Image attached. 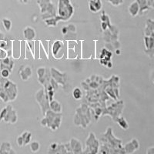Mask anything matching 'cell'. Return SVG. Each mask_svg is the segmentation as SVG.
Returning <instances> with one entry per match:
<instances>
[{"instance_id": "obj_1", "label": "cell", "mask_w": 154, "mask_h": 154, "mask_svg": "<svg viewBox=\"0 0 154 154\" xmlns=\"http://www.w3.org/2000/svg\"><path fill=\"white\" fill-rule=\"evenodd\" d=\"M74 14V7L70 0H59L57 16L59 21H68Z\"/></svg>"}, {"instance_id": "obj_2", "label": "cell", "mask_w": 154, "mask_h": 154, "mask_svg": "<svg viewBox=\"0 0 154 154\" xmlns=\"http://www.w3.org/2000/svg\"><path fill=\"white\" fill-rule=\"evenodd\" d=\"M62 122L61 112H55L51 109H48L45 113V117L41 120L40 123L42 126H47L55 131L60 127Z\"/></svg>"}, {"instance_id": "obj_3", "label": "cell", "mask_w": 154, "mask_h": 154, "mask_svg": "<svg viewBox=\"0 0 154 154\" xmlns=\"http://www.w3.org/2000/svg\"><path fill=\"white\" fill-rule=\"evenodd\" d=\"M0 84L2 85L5 94L7 95L9 102L14 101L18 96L17 85L7 79H0Z\"/></svg>"}, {"instance_id": "obj_4", "label": "cell", "mask_w": 154, "mask_h": 154, "mask_svg": "<svg viewBox=\"0 0 154 154\" xmlns=\"http://www.w3.org/2000/svg\"><path fill=\"white\" fill-rule=\"evenodd\" d=\"M37 3L39 6L43 20L48 18L56 16V14L55 13L54 5L52 3L51 0H37Z\"/></svg>"}, {"instance_id": "obj_5", "label": "cell", "mask_w": 154, "mask_h": 154, "mask_svg": "<svg viewBox=\"0 0 154 154\" xmlns=\"http://www.w3.org/2000/svg\"><path fill=\"white\" fill-rule=\"evenodd\" d=\"M100 143L96 138L93 133H89V137L86 142V149L83 150L85 153H96L99 152L100 149Z\"/></svg>"}, {"instance_id": "obj_6", "label": "cell", "mask_w": 154, "mask_h": 154, "mask_svg": "<svg viewBox=\"0 0 154 154\" xmlns=\"http://www.w3.org/2000/svg\"><path fill=\"white\" fill-rule=\"evenodd\" d=\"M35 98H36V101L39 103L41 109H42V113L45 115L46 111L49 109V100L47 93H46L43 89H40L35 94Z\"/></svg>"}, {"instance_id": "obj_7", "label": "cell", "mask_w": 154, "mask_h": 154, "mask_svg": "<svg viewBox=\"0 0 154 154\" xmlns=\"http://www.w3.org/2000/svg\"><path fill=\"white\" fill-rule=\"evenodd\" d=\"M144 52L149 57L152 58L154 56V33L149 35H144Z\"/></svg>"}, {"instance_id": "obj_8", "label": "cell", "mask_w": 154, "mask_h": 154, "mask_svg": "<svg viewBox=\"0 0 154 154\" xmlns=\"http://www.w3.org/2000/svg\"><path fill=\"white\" fill-rule=\"evenodd\" d=\"M18 116L17 112L14 109L12 108V106H7V112L5 114V116L4 117L3 120L6 123H11V124H14L17 122Z\"/></svg>"}, {"instance_id": "obj_9", "label": "cell", "mask_w": 154, "mask_h": 154, "mask_svg": "<svg viewBox=\"0 0 154 154\" xmlns=\"http://www.w3.org/2000/svg\"><path fill=\"white\" fill-rule=\"evenodd\" d=\"M139 148H140V143L137 139L134 138L124 146L123 149L125 153H133L135 151L138 150Z\"/></svg>"}, {"instance_id": "obj_10", "label": "cell", "mask_w": 154, "mask_h": 154, "mask_svg": "<svg viewBox=\"0 0 154 154\" xmlns=\"http://www.w3.org/2000/svg\"><path fill=\"white\" fill-rule=\"evenodd\" d=\"M69 143L70 150L72 153H82L83 152V149H82V146L81 142L79 140H77L75 138L71 139Z\"/></svg>"}, {"instance_id": "obj_11", "label": "cell", "mask_w": 154, "mask_h": 154, "mask_svg": "<svg viewBox=\"0 0 154 154\" xmlns=\"http://www.w3.org/2000/svg\"><path fill=\"white\" fill-rule=\"evenodd\" d=\"M89 9L93 13H97L103 8L101 0H89Z\"/></svg>"}, {"instance_id": "obj_12", "label": "cell", "mask_w": 154, "mask_h": 154, "mask_svg": "<svg viewBox=\"0 0 154 154\" xmlns=\"http://www.w3.org/2000/svg\"><path fill=\"white\" fill-rule=\"evenodd\" d=\"M32 71L31 67L29 66H21L19 69V75L22 80L23 81L28 80L32 76Z\"/></svg>"}, {"instance_id": "obj_13", "label": "cell", "mask_w": 154, "mask_h": 154, "mask_svg": "<svg viewBox=\"0 0 154 154\" xmlns=\"http://www.w3.org/2000/svg\"><path fill=\"white\" fill-rule=\"evenodd\" d=\"M51 74H52L53 78H54L55 81L57 83H60L61 85L64 84V82H66V73H60V72H58L57 70L55 69L54 68H52L51 69Z\"/></svg>"}, {"instance_id": "obj_14", "label": "cell", "mask_w": 154, "mask_h": 154, "mask_svg": "<svg viewBox=\"0 0 154 154\" xmlns=\"http://www.w3.org/2000/svg\"><path fill=\"white\" fill-rule=\"evenodd\" d=\"M35 30L32 27L27 26L23 30V36L28 41H32L35 38Z\"/></svg>"}, {"instance_id": "obj_15", "label": "cell", "mask_w": 154, "mask_h": 154, "mask_svg": "<svg viewBox=\"0 0 154 154\" xmlns=\"http://www.w3.org/2000/svg\"><path fill=\"white\" fill-rule=\"evenodd\" d=\"M128 11H129V13H130V15L132 17H136V16H138L139 13H140V5H139L137 0L133 1V2L129 5Z\"/></svg>"}, {"instance_id": "obj_16", "label": "cell", "mask_w": 154, "mask_h": 154, "mask_svg": "<svg viewBox=\"0 0 154 154\" xmlns=\"http://www.w3.org/2000/svg\"><path fill=\"white\" fill-rule=\"evenodd\" d=\"M13 66H14V63L8 56L5 58V59H3V60H0V69H9V71L12 72V69H13Z\"/></svg>"}, {"instance_id": "obj_17", "label": "cell", "mask_w": 154, "mask_h": 154, "mask_svg": "<svg viewBox=\"0 0 154 154\" xmlns=\"http://www.w3.org/2000/svg\"><path fill=\"white\" fill-rule=\"evenodd\" d=\"M152 33H154V19H148L146 22L144 35H149Z\"/></svg>"}, {"instance_id": "obj_18", "label": "cell", "mask_w": 154, "mask_h": 154, "mask_svg": "<svg viewBox=\"0 0 154 154\" xmlns=\"http://www.w3.org/2000/svg\"><path fill=\"white\" fill-rule=\"evenodd\" d=\"M0 153H16L12 150V146L9 142H3L0 145Z\"/></svg>"}, {"instance_id": "obj_19", "label": "cell", "mask_w": 154, "mask_h": 154, "mask_svg": "<svg viewBox=\"0 0 154 154\" xmlns=\"http://www.w3.org/2000/svg\"><path fill=\"white\" fill-rule=\"evenodd\" d=\"M49 109L55 112H62V105L60 102L56 100H53L49 102Z\"/></svg>"}, {"instance_id": "obj_20", "label": "cell", "mask_w": 154, "mask_h": 154, "mask_svg": "<svg viewBox=\"0 0 154 154\" xmlns=\"http://www.w3.org/2000/svg\"><path fill=\"white\" fill-rule=\"evenodd\" d=\"M137 1L140 5V13H139V15H143L144 12L150 9L147 4L146 0H137Z\"/></svg>"}, {"instance_id": "obj_21", "label": "cell", "mask_w": 154, "mask_h": 154, "mask_svg": "<svg viewBox=\"0 0 154 154\" xmlns=\"http://www.w3.org/2000/svg\"><path fill=\"white\" fill-rule=\"evenodd\" d=\"M63 42L60 40L55 41L53 45V54L54 56H57L58 53L60 52V49L63 48Z\"/></svg>"}, {"instance_id": "obj_22", "label": "cell", "mask_w": 154, "mask_h": 154, "mask_svg": "<svg viewBox=\"0 0 154 154\" xmlns=\"http://www.w3.org/2000/svg\"><path fill=\"white\" fill-rule=\"evenodd\" d=\"M46 69L45 67H39L37 69V74H38V82H40L41 84L44 83V78L46 76Z\"/></svg>"}, {"instance_id": "obj_23", "label": "cell", "mask_w": 154, "mask_h": 154, "mask_svg": "<svg viewBox=\"0 0 154 154\" xmlns=\"http://www.w3.org/2000/svg\"><path fill=\"white\" fill-rule=\"evenodd\" d=\"M58 22H59V19H58L57 16L48 18V19H44V23H46V25L47 26H53V27L56 26Z\"/></svg>"}, {"instance_id": "obj_24", "label": "cell", "mask_w": 154, "mask_h": 154, "mask_svg": "<svg viewBox=\"0 0 154 154\" xmlns=\"http://www.w3.org/2000/svg\"><path fill=\"white\" fill-rule=\"evenodd\" d=\"M21 136L23 139V141H24V146L29 145L30 143V142H31L32 140L31 133L28 131H25L22 133Z\"/></svg>"}, {"instance_id": "obj_25", "label": "cell", "mask_w": 154, "mask_h": 154, "mask_svg": "<svg viewBox=\"0 0 154 154\" xmlns=\"http://www.w3.org/2000/svg\"><path fill=\"white\" fill-rule=\"evenodd\" d=\"M116 122L118 123L119 126H120L123 130H128L129 128V124H128V122L126 120L124 117H119L117 119H116Z\"/></svg>"}, {"instance_id": "obj_26", "label": "cell", "mask_w": 154, "mask_h": 154, "mask_svg": "<svg viewBox=\"0 0 154 154\" xmlns=\"http://www.w3.org/2000/svg\"><path fill=\"white\" fill-rule=\"evenodd\" d=\"M2 23L5 31H7V32L10 31L12 26V21H11L10 19H7V18H4V19H2Z\"/></svg>"}, {"instance_id": "obj_27", "label": "cell", "mask_w": 154, "mask_h": 154, "mask_svg": "<svg viewBox=\"0 0 154 154\" xmlns=\"http://www.w3.org/2000/svg\"><path fill=\"white\" fill-rule=\"evenodd\" d=\"M30 149L32 152H37L39 149H40V144L38 141H32V142H30L29 143Z\"/></svg>"}, {"instance_id": "obj_28", "label": "cell", "mask_w": 154, "mask_h": 154, "mask_svg": "<svg viewBox=\"0 0 154 154\" xmlns=\"http://www.w3.org/2000/svg\"><path fill=\"white\" fill-rule=\"evenodd\" d=\"M72 96L76 100H81L82 97V92L79 88H75L72 91Z\"/></svg>"}, {"instance_id": "obj_29", "label": "cell", "mask_w": 154, "mask_h": 154, "mask_svg": "<svg viewBox=\"0 0 154 154\" xmlns=\"http://www.w3.org/2000/svg\"><path fill=\"white\" fill-rule=\"evenodd\" d=\"M0 99L4 102V103H8L9 102V98H8L7 95L5 94V93L4 92L3 89L2 87V85L0 84Z\"/></svg>"}, {"instance_id": "obj_30", "label": "cell", "mask_w": 154, "mask_h": 154, "mask_svg": "<svg viewBox=\"0 0 154 154\" xmlns=\"http://www.w3.org/2000/svg\"><path fill=\"white\" fill-rule=\"evenodd\" d=\"M9 47V43L5 39L1 38L0 39V49H4V50H7Z\"/></svg>"}, {"instance_id": "obj_31", "label": "cell", "mask_w": 154, "mask_h": 154, "mask_svg": "<svg viewBox=\"0 0 154 154\" xmlns=\"http://www.w3.org/2000/svg\"><path fill=\"white\" fill-rule=\"evenodd\" d=\"M11 74V71H9L7 69H1V75H2V78L4 79H8Z\"/></svg>"}, {"instance_id": "obj_32", "label": "cell", "mask_w": 154, "mask_h": 154, "mask_svg": "<svg viewBox=\"0 0 154 154\" xmlns=\"http://www.w3.org/2000/svg\"><path fill=\"white\" fill-rule=\"evenodd\" d=\"M106 1L112 4L113 6H119V5H122L124 2V0H106Z\"/></svg>"}, {"instance_id": "obj_33", "label": "cell", "mask_w": 154, "mask_h": 154, "mask_svg": "<svg viewBox=\"0 0 154 154\" xmlns=\"http://www.w3.org/2000/svg\"><path fill=\"white\" fill-rule=\"evenodd\" d=\"M6 112H7V106L3 108L0 112V122L3 120L4 117L5 116V114H6Z\"/></svg>"}, {"instance_id": "obj_34", "label": "cell", "mask_w": 154, "mask_h": 154, "mask_svg": "<svg viewBox=\"0 0 154 154\" xmlns=\"http://www.w3.org/2000/svg\"><path fill=\"white\" fill-rule=\"evenodd\" d=\"M8 56V53L6 52V50H4V49H0V60H3L5 58H6Z\"/></svg>"}, {"instance_id": "obj_35", "label": "cell", "mask_w": 154, "mask_h": 154, "mask_svg": "<svg viewBox=\"0 0 154 154\" xmlns=\"http://www.w3.org/2000/svg\"><path fill=\"white\" fill-rule=\"evenodd\" d=\"M16 142H17V144L19 146H24V141H23V139L21 135L18 137L17 140H16Z\"/></svg>"}, {"instance_id": "obj_36", "label": "cell", "mask_w": 154, "mask_h": 154, "mask_svg": "<svg viewBox=\"0 0 154 154\" xmlns=\"http://www.w3.org/2000/svg\"><path fill=\"white\" fill-rule=\"evenodd\" d=\"M146 154H154V146L149 147V148L146 149Z\"/></svg>"}, {"instance_id": "obj_37", "label": "cell", "mask_w": 154, "mask_h": 154, "mask_svg": "<svg viewBox=\"0 0 154 154\" xmlns=\"http://www.w3.org/2000/svg\"><path fill=\"white\" fill-rule=\"evenodd\" d=\"M147 4L150 9H154V0H146Z\"/></svg>"}, {"instance_id": "obj_38", "label": "cell", "mask_w": 154, "mask_h": 154, "mask_svg": "<svg viewBox=\"0 0 154 154\" xmlns=\"http://www.w3.org/2000/svg\"><path fill=\"white\" fill-rule=\"evenodd\" d=\"M63 35H65V34H66L67 33V32H68V28H67V26L66 27H63Z\"/></svg>"}, {"instance_id": "obj_39", "label": "cell", "mask_w": 154, "mask_h": 154, "mask_svg": "<svg viewBox=\"0 0 154 154\" xmlns=\"http://www.w3.org/2000/svg\"><path fill=\"white\" fill-rule=\"evenodd\" d=\"M17 1H18V2H20V3L26 4V3H28L29 1V0H17Z\"/></svg>"}, {"instance_id": "obj_40", "label": "cell", "mask_w": 154, "mask_h": 154, "mask_svg": "<svg viewBox=\"0 0 154 154\" xmlns=\"http://www.w3.org/2000/svg\"><path fill=\"white\" fill-rule=\"evenodd\" d=\"M151 79H152V84L154 85V70H153V71H152V75H151Z\"/></svg>"}]
</instances>
